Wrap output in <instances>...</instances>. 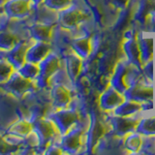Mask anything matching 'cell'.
I'll return each mask as SVG.
<instances>
[{"mask_svg":"<svg viewBox=\"0 0 155 155\" xmlns=\"http://www.w3.org/2000/svg\"><path fill=\"white\" fill-rule=\"evenodd\" d=\"M0 85H1V88L6 93L18 100H21L28 94L33 93V92L38 90L35 81L23 78L16 70L13 72L11 77L6 81Z\"/></svg>","mask_w":155,"mask_h":155,"instance_id":"1","label":"cell"},{"mask_svg":"<svg viewBox=\"0 0 155 155\" xmlns=\"http://www.w3.org/2000/svg\"><path fill=\"white\" fill-rule=\"evenodd\" d=\"M62 66L59 55L54 51H51L44 59L39 63L40 73L37 79L35 80V84L38 89H46L50 87L51 78L55 74V72Z\"/></svg>","mask_w":155,"mask_h":155,"instance_id":"2","label":"cell"},{"mask_svg":"<svg viewBox=\"0 0 155 155\" xmlns=\"http://www.w3.org/2000/svg\"><path fill=\"white\" fill-rule=\"evenodd\" d=\"M135 66L132 62L118 63L111 79V86L124 94L131 85L137 82L134 78L137 76V71L134 69Z\"/></svg>","mask_w":155,"mask_h":155,"instance_id":"3","label":"cell"},{"mask_svg":"<svg viewBox=\"0 0 155 155\" xmlns=\"http://www.w3.org/2000/svg\"><path fill=\"white\" fill-rule=\"evenodd\" d=\"M32 125L33 131L37 134L39 140H40V150H39V152L43 153L44 149L53 140L59 137L60 133L58 132L55 124L47 116H43V117L35 119L32 122Z\"/></svg>","mask_w":155,"mask_h":155,"instance_id":"4","label":"cell"},{"mask_svg":"<svg viewBox=\"0 0 155 155\" xmlns=\"http://www.w3.org/2000/svg\"><path fill=\"white\" fill-rule=\"evenodd\" d=\"M46 116L55 124L60 135L65 134L72 127H74L80 118V114L78 110L75 109H71L69 107L64 109L54 110L52 113L46 114Z\"/></svg>","mask_w":155,"mask_h":155,"instance_id":"5","label":"cell"},{"mask_svg":"<svg viewBox=\"0 0 155 155\" xmlns=\"http://www.w3.org/2000/svg\"><path fill=\"white\" fill-rule=\"evenodd\" d=\"M33 42L34 40L32 39H22V40L18 41L11 50L7 51H0V56L7 59L12 64L14 69L18 70L25 62L26 51Z\"/></svg>","mask_w":155,"mask_h":155,"instance_id":"6","label":"cell"},{"mask_svg":"<svg viewBox=\"0 0 155 155\" xmlns=\"http://www.w3.org/2000/svg\"><path fill=\"white\" fill-rule=\"evenodd\" d=\"M29 22H39L55 26L58 24V11H55L44 3L33 4L30 16L27 18Z\"/></svg>","mask_w":155,"mask_h":155,"instance_id":"7","label":"cell"},{"mask_svg":"<svg viewBox=\"0 0 155 155\" xmlns=\"http://www.w3.org/2000/svg\"><path fill=\"white\" fill-rule=\"evenodd\" d=\"M32 7V0H7L3 10L12 19H22L30 16Z\"/></svg>","mask_w":155,"mask_h":155,"instance_id":"8","label":"cell"},{"mask_svg":"<svg viewBox=\"0 0 155 155\" xmlns=\"http://www.w3.org/2000/svg\"><path fill=\"white\" fill-rule=\"evenodd\" d=\"M85 15L74 5H70L61 11H58V25L64 29H73L84 21Z\"/></svg>","mask_w":155,"mask_h":155,"instance_id":"9","label":"cell"},{"mask_svg":"<svg viewBox=\"0 0 155 155\" xmlns=\"http://www.w3.org/2000/svg\"><path fill=\"white\" fill-rule=\"evenodd\" d=\"M82 142V130L74 126L68 132L60 136L59 143L63 149V151L66 153H76L79 151L81 147Z\"/></svg>","mask_w":155,"mask_h":155,"instance_id":"10","label":"cell"},{"mask_svg":"<svg viewBox=\"0 0 155 155\" xmlns=\"http://www.w3.org/2000/svg\"><path fill=\"white\" fill-rule=\"evenodd\" d=\"M50 96L53 110L68 108L72 101L69 87L63 84H53L51 87Z\"/></svg>","mask_w":155,"mask_h":155,"instance_id":"11","label":"cell"},{"mask_svg":"<svg viewBox=\"0 0 155 155\" xmlns=\"http://www.w3.org/2000/svg\"><path fill=\"white\" fill-rule=\"evenodd\" d=\"M125 99L138 101L140 103L152 101L153 87L152 85L144 84L143 82H135L124 92Z\"/></svg>","mask_w":155,"mask_h":155,"instance_id":"12","label":"cell"},{"mask_svg":"<svg viewBox=\"0 0 155 155\" xmlns=\"http://www.w3.org/2000/svg\"><path fill=\"white\" fill-rule=\"evenodd\" d=\"M51 51L52 46L51 42L34 41L26 51L25 61L39 64Z\"/></svg>","mask_w":155,"mask_h":155,"instance_id":"13","label":"cell"},{"mask_svg":"<svg viewBox=\"0 0 155 155\" xmlns=\"http://www.w3.org/2000/svg\"><path fill=\"white\" fill-rule=\"evenodd\" d=\"M110 122L116 134L118 136H125L137 129L140 121L132 118L131 115L122 116L115 114V116L110 118Z\"/></svg>","mask_w":155,"mask_h":155,"instance_id":"14","label":"cell"},{"mask_svg":"<svg viewBox=\"0 0 155 155\" xmlns=\"http://www.w3.org/2000/svg\"><path fill=\"white\" fill-rule=\"evenodd\" d=\"M52 25L39 23V22H29L28 32L29 37L34 41L41 42H51L53 32Z\"/></svg>","mask_w":155,"mask_h":155,"instance_id":"15","label":"cell"},{"mask_svg":"<svg viewBox=\"0 0 155 155\" xmlns=\"http://www.w3.org/2000/svg\"><path fill=\"white\" fill-rule=\"evenodd\" d=\"M64 67L73 81L79 79L81 71L82 58L73 50L64 53Z\"/></svg>","mask_w":155,"mask_h":155,"instance_id":"16","label":"cell"},{"mask_svg":"<svg viewBox=\"0 0 155 155\" xmlns=\"http://www.w3.org/2000/svg\"><path fill=\"white\" fill-rule=\"evenodd\" d=\"M123 93L116 90L114 87H110L107 89L100 98V106L104 110H115L125 100Z\"/></svg>","mask_w":155,"mask_h":155,"instance_id":"17","label":"cell"},{"mask_svg":"<svg viewBox=\"0 0 155 155\" xmlns=\"http://www.w3.org/2000/svg\"><path fill=\"white\" fill-rule=\"evenodd\" d=\"M32 130H33V125L31 121H29L25 118L18 117L16 120H14L13 122L10 123L4 131L18 136L21 138H24L30 132H32Z\"/></svg>","mask_w":155,"mask_h":155,"instance_id":"18","label":"cell"},{"mask_svg":"<svg viewBox=\"0 0 155 155\" xmlns=\"http://www.w3.org/2000/svg\"><path fill=\"white\" fill-rule=\"evenodd\" d=\"M124 51L127 55L130 62H132L136 66L142 65V55H140V44L136 38H129L125 41L123 45Z\"/></svg>","mask_w":155,"mask_h":155,"instance_id":"19","label":"cell"},{"mask_svg":"<svg viewBox=\"0 0 155 155\" xmlns=\"http://www.w3.org/2000/svg\"><path fill=\"white\" fill-rule=\"evenodd\" d=\"M106 125L102 121L97 118L93 119L88 133H87V145L89 148H93L98 143L106 133Z\"/></svg>","mask_w":155,"mask_h":155,"instance_id":"20","label":"cell"},{"mask_svg":"<svg viewBox=\"0 0 155 155\" xmlns=\"http://www.w3.org/2000/svg\"><path fill=\"white\" fill-rule=\"evenodd\" d=\"M72 50L78 53L81 58H85L90 54L91 43L90 39L87 37H79L73 39L71 42Z\"/></svg>","mask_w":155,"mask_h":155,"instance_id":"21","label":"cell"},{"mask_svg":"<svg viewBox=\"0 0 155 155\" xmlns=\"http://www.w3.org/2000/svg\"><path fill=\"white\" fill-rule=\"evenodd\" d=\"M142 109H143L142 103H140L138 101L125 99L122 103L115 109V114L122 115V116H130Z\"/></svg>","mask_w":155,"mask_h":155,"instance_id":"22","label":"cell"},{"mask_svg":"<svg viewBox=\"0 0 155 155\" xmlns=\"http://www.w3.org/2000/svg\"><path fill=\"white\" fill-rule=\"evenodd\" d=\"M18 41H21V39L10 29L0 31V51H7L11 50Z\"/></svg>","mask_w":155,"mask_h":155,"instance_id":"23","label":"cell"},{"mask_svg":"<svg viewBox=\"0 0 155 155\" xmlns=\"http://www.w3.org/2000/svg\"><path fill=\"white\" fill-rule=\"evenodd\" d=\"M16 71H18V74L25 78V79L35 81L37 77L39 76V73H40V68H39V64H37V63L25 61Z\"/></svg>","mask_w":155,"mask_h":155,"instance_id":"24","label":"cell"},{"mask_svg":"<svg viewBox=\"0 0 155 155\" xmlns=\"http://www.w3.org/2000/svg\"><path fill=\"white\" fill-rule=\"evenodd\" d=\"M140 55L143 62L147 63L152 61L153 56V39L151 37H144L139 41Z\"/></svg>","mask_w":155,"mask_h":155,"instance_id":"25","label":"cell"},{"mask_svg":"<svg viewBox=\"0 0 155 155\" xmlns=\"http://www.w3.org/2000/svg\"><path fill=\"white\" fill-rule=\"evenodd\" d=\"M136 130L140 135H155V116L142 119Z\"/></svg>","mask_w":155,"mask_h":155,"instance_id":"26","label":"cell"},{"mask_svg":"<svg viewBox=\"0 0 155 155\" xmlns=\"http://www.w3.org/2000/svg\"><path fill=\"white\" fill-rule=\"evenodd\" d=\"M143 143V138L140 133H129L127 138L125 140V147L127 148L129 151L137 152L138 150L142 147Z\"/></svg>","mask_w":155,"mask_h":155,"instance_id":"27","label":"cell"},{"mask_svg":"<svg viewBox=\"0 0 155 155\" xmlns=\"http://www.w3.org/2000/svg\"><path fill=\"white\" fill-rule=\"evenodd\" d=\"M15 69L11 63L4 57L0 56V84L6 81L11 77Z\"/></svg>","mask_w":155,"mask_h":155,"instance_id":"28","label":"cell"},{"mask_svg":"<svg viewBox=\"0 0 155 155\" xmlns=\"http://www.w3.org/2000/svg\"><path fill=\"white\" fill-rule=\"evenodd\" d=\"M43 3L55 11H61L64 8L70 6L72 0H44Z\"/></svg>","mask_w":155,"mask_h":155,"instance_id":"29","label":"cell"},{"mask_svg":"<svg viewBox=\"0 0 155 155\" xmlns=\"http://www.w3.org/2000/svg\"><path fill=\"white\" fill-rule=\"evenodd\" d=\"M55 140H53L52 142L44 149V151H43L44 154H62V153H64L63 149L60 147L59 140H58V143H56Z\"/></svg>","mask_w":155,"mask_h":155,"instance_id":"30","label":"cell"},{"mask_svg":"<svg viewBox=\"0 0 155 155\" xmlns=\"http://www.w3.org/2000/svg\"><path fill=\"white\" fill-rule=\"evenodd\" d=\"M18 148L7 143L5 140L2 132H0V154H8V153H16Z\"/></svg>","mask_w":155,"mask_h":155,"instance_id":"31","label":"cell"},{"mask_svg":"<svg viewBox=\"0 0 155 155\" xmlns=\"http://www.w3.org/2000/svg\"><path fill=\"white\" fill-rule=\"evenodd\" d=\"M11 21H12V18H9L8 15L4 11L2 13H0V31L6 30L9 27Z\"/></svg>","mask_w":155,"mask_h":155,"instance_id":"32","label":"cell"},{"mask_svg":"<svg viewBox=\"0 0 155 155\" xmlns=\"http://www.w3.org/2000/svg\"><path fill=\"white\" fill-rule=\"evenodd\" d=\"M153 63L152 61H149L147 63V66L144 67V73L145 75L148 77V79L152 80V77H153Z\"/></svg>","mask_w":155,"mask_h":155,"instance_id":"33","label":"cell"},{"mask_svg":"<svg viewBox=\"0 0 155 155\" xmlns=\"http://www.w3.org/2000/svg\"><path fill=\"white\" fill-rule=\"evenodd\" d=\"M114 3L119 8H125L128 5L130 0H113Z\"/></svg>","mask_w":155,"mask_h":155,"instance_id":"34","label":"cell"},{"mask_svg":"<svg viewBox=\"0 0 155 155\" xmlns=\"http://www.w3.org/2000/svg\"><path fill=\"white\" fill-rule=\"evenodd\" d=\"M32 2L34 5H36V4H41L44 2V0H32Z\"/></svg>","mask_w":155,"mask_h":155,"instance_id":"35","label":"cell"},{"mask_svg":"<svg viewBox=\"0 0 155 155\" xmlns=\"http://www.w3.org/2000/svg\"><path fill=\"white\" fill-rule=\"evenodd\" d=\"M7 0H0V7H3V5L5 4V2H6Z\"/></svg>","mask_w":155,"mask_h":155,"instance_id":"36","label":"cell"},{"mask_svg":"<svg viewBox=\"0 0 155 155\" xmlns=\"http://www.w3.org/2000/svg\"><path fill=\"white\" fill-rule=\"evenodd\" d=\"M4 11V10H3V7H0V13H2Z\"/></svg>","mask_w":155,"mask_h":155,"instance_id":"37","label":"cell"}]
</instances>
